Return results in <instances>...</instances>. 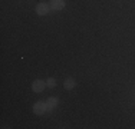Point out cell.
Wrapping results in <instances>:
<instances>
[{"label":"cell","instance_id":"cell-4","mask_svg":"<svg viewBox=\"0 0 135 129\" xmlns=\"http://www.w3.org/2000/svg\"><path fill=\"white\" fill-rule=\"evenodd\" d=\"M50 9H53V10H62L63 7H65V2L63 0H50Z\"/></svg>","mask_w":135,"mask_h":129},{"label":"cell","instance_id":"cell-3","mask_svg":"<svg viewBox=\"0 0 135 129\" xmlns=\"http://www.w3.org/2000/svg\"><path fill=\"white\" fill-rule=\"evenodd\" d=\"M49 7L50 6H47L46 3H39V4L36 6V13L39 16H45V14L49 13Z\"/></svg>","mask_w":135,"mask_h":129},{"label":"cell","instance_id":"cell-5","mask_svg":"<svg viewBox=\"0 0 135 129\" xmlns=\"http://www.w3.org/2000/svg\"><path fill=\"white\" fill-rule=\"evenodd\" d=\"M57 101H59V99H57V98H55V96H50V98H49V99H47V101H46L47 111H52V109L55 108V106L57 105Z\"/></svg>","mask_w":135,"mask_h":129},{"label":"cell","instance_id":"cell-2","mask_svg":"<svg viewBox=\"0 0 135 129\" xmlns=\"http://www.w3.org/2000/svg\"><path fill=\"white\" fill-rule=\"evenodd\" d=\"M45 86H46V83H45L43 80H40V79L35 80V82L32 83V89H33V92H36V93H40V92H43Z\"/></svg>","mask_w":135,"mask_h":129},{"label":"cell","instance_id":"cell-1","mask_svg":"<svg viewBox=\"0 0 135 129\" xmlns=\"http://www.w3.org/2000/svg\"><path fill=\"white\" fill-rule=\"evenodd\" d=\"M46 111H47L46 102H42V101H39V102H36V103L33 105V112H35L36 115H43Z\"/></svg>","mask_w":135,"mask_h":129},{"label":"cell","instance_id":"cell-6","mask_svg":"<svg viewBox=\"0 0 135 129\" xmlns=\"http://www.w3.org/2000/svg\"><path fill=\"white\" fill-rule=\"evenodd\" d=\"M63 85H65V88H66L68 90H70V89L75 88L76 82H75V79H73V77H68V79L65 80V83H63Z\"/></svg>","mask_w":135,"mask_h":129},{"label":"cell","instance_id":"cell-7","mask_svg":"<svg viewBox=\"0 0 135 129\" xmlns=\"http://www.w3.org/2000/svg\"><path fill=\"white\" fill-rule=\"evenodd\" d=\"M46 85L49 86V88H53L55 85H56V80L53 79V77H50V79H47V82H46Z\"/></svg>","mask_w":135,"mask_h":129}]
</instances>
